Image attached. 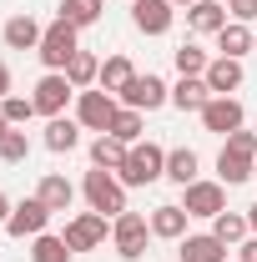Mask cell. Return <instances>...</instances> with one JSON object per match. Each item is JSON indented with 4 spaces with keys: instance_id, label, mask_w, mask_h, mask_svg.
I'll use <instances>...</instances> for the list:
<instances>
[{
    "instance_id": "obj_1",
    "label": "cell",
    "mask_w": 257,
    "mask_h": 262,
    "mask_svg": "<svg viewBox=\"0 0 257 262\" xmlns=\"http://www.w3.org/2000/svg\"><path fill=\"white\" fill-rule=\"evenodd\" d=\"M116 177H121V187H152V182H161V177H166V146L136 141L126 151V166H121Z\"/></svg>"
},
{
    "instance_id": "obj_2",
    "label": "cell",
    "mask_w": 257,
    "mask_h": 262,
    "mask_svg": "<svg viewBox=\"0 0 257 262\" xmlns=\"http://www.w3.org/2000/svg\"><path fill=\"white\" fill-rule=\"evenodd\" d=\"M146 242H152V222L141 217V212H121V217H111V247H116V257L121 262H141L146 257Z\"/></svg>"
},
{
    "instance_id": "obj_3",
    "label": "cell",
    "mask_w": 257,
    "mask_h": 262,
    "mask_svg": "<svg viewBox=\"0 0 257 262\" xmlns=\"http://www.w3.org/2000/svg\"><path fill=\"white\" fill-rule=\"evenodd\" d=\"M81 192H86V202H91V212H101V217H121V212H126V187H121L116 171L91 166L86 182H81Z\"/></svg>"
},
{
    "instance_id": "obj_4",
    "label": "cell",
    "mask_w": 257,
    "mask_h": 262,
    "mask_svg": "<svg viewBox=\"0 0 257 262\" xmlns=\"http://www.w3.org/2000/svg\"><path fill=\"white\" fill-rule=\"evenodd\" d=\"M76 51H81V31H76V26H66V20H51L46 35H40V51H35V56H40L46 71H66Z\"/></svg>"
},
{
    "instance_id": "obj_5",
    "label": "cell",
    "mask_w": 257,
    "mask_h": 262,
    "mask_svg": "<svg viewBox=\"0 0 257 262\" xmlns=\"http://www.w3.org/2000/svg\"><path fill=\"white\" fill-rule=\"evenodd\" d=\"M81 96L71 81H66V71H46L40 81H35V91H31V101H35V116H66V106Z\"/></svg>"
},
{
    "instance_id": "obj_6",
    "label": "cell",
    "mask_w": 257,
    "mask_h": 262,
    "mask_svg": "<svg viewBox=\"0 0 257 262\" xmlns=\"http://www.w3.org/2000/svg\"><path fill=\"white\" fill-rule=\"evenodd\" d=\"M66 247L71 252H96L101 242L111 237V217H101V212H76L71 222H66Z\"/></svg>"
},
{
    "instance_id": "obj_7",
    "label": "cell",
    "mask_w": 257,
    "mask_h": 262,
    "mask_svg": "<svg viewBox=\"0 0 257 262\" xmlns=\"http://www.w3.org/2000/svg\"><path fill=\"white\" fill-rule=\"evenodd\" d=\"M121 111V101L111 96V91H101V86H91V91H81L76 96V121H81V131H106L111 126V116Z\"/></svg>"
},
{
    "instance_id": "obj_8",
    "label": "cell",
    "mask_w": 257,
    "mask_h": 262,
    "mask_svg": "<svg viewBox=\"0 0 257 262\" xmlns=\"http://www.w3.org/2000/svg\"><path fill=\"white\" fill-rule=\"evenodd\" d=\"M46 227H51V207H46L40 196H20V202L10 207V217H5V232H10L15 242H26V237H40Z\"/></svg>"
},
{
    "instance_id": "obj_9",
    "label": "cell",
    "mask_w": 257,
    "mask_h": 262,
    "mask_svg": "<svg viewBox=\"0 0 257 262\" xmlns=\"http://www.w3.org/2000/svg\"><path fill=\"white\" fill-rule=\"evenodd\" d=\"M116 101H121V106H131V111H161V106L172 101V86H166L161 76H152V71H146V76L136 71V81H131Z\"/></svg>"
},
{
    "instance_id": "obj_10",
    "label": "cell",
    "mask_w": 257,
    "mask_h": 262,
    "mask_svg": "<svg viewBox=\"0 0 257 262\" xmlns=\"http://www.w3.org/2000/svg\"><path fill=\"white\" fill-rule=\"evenodd\" d=\"M197 116H202V126L217 131V136H232V131H242V121H247V111H242L237 96H212Z\"/></svg>"
},
{
    "instance_id": "obj_11",
    "label": "cell",
    "mask_w": 257,
    "mask_h": 262,
    "mask_svg": "<svg viewBox=\"0 0 257 262\" xmlns=\"http://www.w3.org/2000/svg\"><path fill=\"white\" fill-rule=\"evenodd\" d=\"M182 207H187L192 217H207V222H212L217 212H227V187H222V182H202V177H197L192 187H182Z\"/></svg>"
},
{
    "instance_id": "obj_12",
    "label": "cell",
    "mask_w": 257,
    "mask_h": 262,
    "mask_svg": "<svg viewBox=\"0 0 257 262\" xmlns=\"http://www.w3.org/2000/svg\"><path fill=\"white\" fill-rule=\"evenodd\" d=\"M177 20V5L172 0H131V26L141 35H166Z\"/></svg>"
},
{
    "instance_id": "obj_13",
    "label": "cell",
    "mask_w": 257,
    "mask_h": 262,
    "mask_svg": "<svg viewBox=\"0 0 257 262\" xmlns=\"http://www.w3.org/2000/svg\"><path fill=\"white\" fill-rule=\"evenodd\" d=\"M257 151H242V146H232V141H222V151H217V182L222 187H242L247 177H257Z\"/></svg>"
},
{
    "instance_id": "obj_14",
    "label": "cell",
    "mask_w": 257,
    "mask_h": 262,
    "mask_svg": "<svg viewBox=\"0 0 257 262\" xmlns=\"http://www.w3.org/2000/svg\"><path fill=\"white\" fill-rule=\"evenodd\" d=\"M146 222H152V237H161V242H182V237H187V222H192V212H187L182 202H161V207L146 212Z\"/></svg>"
},
{
    "instance_id": "obj_15",
    "label": "cell",
    "mask_w": 257,
    "mask_h": 262,
    "mask_svg": "<svg viewBox=\"0 0 257 262\" xmlns=\"http://www.w3.org/2000/svg\"><path fill=\"white\" fill-rule=\"evenodd\" d=\"M207 91L212 96H232V91H242V81H247V71H242V61H232V56H212V66H207Z\"/></svg>"
},
{
    "instance_id": "obj_16",
    "label": "cell",
    "mask_w": 257,
    "mask_h": 262,
    "mask_svg": "<svg viewBox=\"0 0 257 262\" xmlns=\"http://www.w3.org/2000/svg\"><path fill=\"white\" fill-rule=\"evenodd\" d=\"M40 35H46V26H40L35 15H26V10L0 26V40H5L10 51H40Z\"/></svg>"
},
{
    "instance_id": "obj_17",
    "label": "cell",
    "mask_w": 257,
    "mask_h": 262,
    "mask_svg": "<svg viewBox=\"0 0 257 262\" xmlns=\"http://www.w3.org/2000/svg\"><path fill=\"white\" fill-rule=\"evenodd\" d=\"M177 262H227V242H217L212 232H187L177 242Z\"/></svg>"
},
{
    "instance_id": "obj_18",
    "label": "cell",
    "mask_w": 257,
    "mask_h": 262,
    "mask_svg": "<svg viewBox=\"0 0 257 262\" xmlns=\"http://www.w3.org/2000/svg\"><path fill=\"white\" fill-rule=\"evenodd\" d=\"M40 141H46V151L66 157V151H76V146H81V121H76V116H51Z\"/></svg>"
},
{
    "instance_id": "obj_19",
    "label": "cell",
    "mask_w": 257,
    "mask_h": 262,
    "mask_svg": "<svg viewBox=\"0 0 257 262\" xmlns=\"http://www.w3.org/2000/svg\"><path fill=\"white\" fill-rule=\"evenodd\" d=\"M212 40H217V56H232V61H242V56H252V51H257V35L247 31L242 20H227Z\"/></svg>"
},
{
    "instance_id": "obj_20",
    "label": "cell",
    "mask_w": 257,
    "mask_h": 262,
    "mask_svg": "<svg viewBox=\"0 0 257 262\" xmlns=\"http://www.w3.org/2000/svg\"><path fill=\"white\" fill-rule=\"evenodd\" d=\"M227 20H232V15H227L222 0H197L192 10H187V31H197V35H217Z\"/></svg>"
},
{
    "instance_id": "obj_21",
    "label": "cell",
    "mask_w": 257,
    "mask_h": 262,
    "mask_svg": "<svg viewBox=\"0 0 257 262\" xmlns=\"http://www.w3.org/2000/svg\"><path fill=\"white\" fill-rule=\"evenodd\" d=\"M35 196H40V202L51 207V217H56V212H71V202H76V187L66 182L61 171H46V177L35 182Z\"/></svg>"
},
{
    "instance_id": "obj_22",
    "label": "cell",
    "mask_w": 257,
    "mask_h": 262,
    "mask_svg": "<svg viewBox=\"0 0 257 262\" xmlns=\"http://www.w3.org/2000/svg\"><path fill=\"white\" fill-rule=\"evenodd\" d=\"M131 81H136V66H131V56H121V51H116V56H106V61H101V81H96L101 91L121 96Z\"/></svg>"
},
{
    "instance_id": "obj_23",
    "label": "cell",
    "mask_w": 257,
    "mask_h": 262,
    "mask_svg": "<svg viewBox=\"0 0 257 262\" xmlns=\"http://www.w3.org/2000/svg\"><path fill=\"white\" fill-rule=\"evenodd\" d=\"M197 166H202V157H197L192 146H172V151H166V182L192 187V182H197Z\"/></svg>"
},
{
    "instance_id": "obj_24",
    "label": "cell",
    "mask_w": 257,
    "mask_h": 262,
    "mask_svg": "<svg viewBox=\"0 0 257 262\" xmlns=\"http://www.w3.org/2000/svg\"><path fill=\"white\" fill-rule=\"evenodd\" d=\"M126 141H116V136H106V131H101L96 141H91V166H101V171H121V166H126Z\"/></svg>"
},
{
    "instance_id": "obj_25",
    "label": "cell",
    "mask_w": 257,
    "mask_h": 262,
    "mask_svg": "<svg viewBox=\"0 0 257 262\" xmlns=\"http://www.w3.org/2000/svg\"><path fill=\"white\" fill-rule=\"evenodd\" d=\"M207 101H212V91H207L202 76H182V81L172 86V106H177V111H202Z\"/></svg>"
},
{
    "instance_id": "obj_26",
    "label": "cell",
    "mask_w": 257,
    "mask_h": 262,
    "mask_svg": "<svg viewBox=\"0 0 257 262\" xmlns=\"http://www.w3.org/2000/svg\"><path fill=\"white\" fill-rule=\"evenodd\" d=\"M106 136H116V141H126V146H136V141L146 136V111H131V106H121V111L111 116V126H106Z\"/></svg>"
},
{
    "instance_id": "obj_27",
    "label": "cell",
    "mask_w": 257,
    "mask_h": 262,
    "mask_svg": "<svg viewBox=\"0 0 257 262\" xmlns=\"http://www.w3.org/2000/svg\"><path fill=\"white\" fill-rule=\"evenodd\" d=\"M101 10H106V0H61L56 20L76 26V31H86V26H96V20H101Z\"/></svg>"
},
{
    "instance_id": "obj_28",
    "label": "cell",
    "mask_w": 257,
    "mask_h": 262,
    "mask_svg": "<svg viewBox=\"0 0 257 262\" xmlns=\"http://www.w3.org/2000/svg\"><path fill=\"white\" fill-rule=\"evenodd\" d=\"M66 81H71L76 91H91V86L101 81V61L91 56V51H76V56H71V66H66Z\"/></svg>"
},
{
    "instance_id": "obj_29",
    "label": "cell",
    "mask_w": 257,
    "mask_h": 262,
    "mask_svg": "<svg viewBox=\"0 0 257 262\" xmlns=\"http://www.w3.org/2000/svg\"><path fill=\"white\" fill-rule=\"evenodd\" d=\"M247 212H217L212 217V237L217 242H227V247H237V242H247Z\"/></svg>"
},
{
    "instance_id": "obj_30",
    "label": "cell",
    "mask_w": 257,
    "mask_h": 262,
    "mask_svg": "<svg viewBox=\"0 0 257 262\" xmlns=\"http://www.w3.org/2000/svg\"><path fill=\"white\" fill-rule=\"evenodd\" d=\"M76 252L66 247V237H56V232H40V237H31V262H71Z\"/></svg>"
},
{
    "instance_id": "obj_31",
    "label": "cell",
    "mask_w": 257,
    "mask_h": 262,
    "mask_svg": "<svg viewBox=\"0 0 257 262\" xmlns=\"http://www.w3.org/2000/svg\"><path fill=\"white\" fill-rule=\"evenodd\" d=\"M172 61H177V71L182 76H207V66H212V56L197 46V40H182L177 51H172Z\"/></svg>"
},
{
    "instance_id": "obj_32",
    "label": "cell",
    "mask_w": 257,
    "mask_h": 262,
    "mask_svg": "<svg viewBox=\"0 0 257 262\" xmlns=\"http://www.w3.org/2000/svg\"><path fill=\"white\" fill-rule=\"evenodd\" d=\"M26 157H31V136H26V131L20 126H10L5 131V136H0V162H26Z\"/></svg>"
},
{
    "instance_id": "obj_33",
    "label": "cell",
    "mask_w": 257,
    "mask_h": 262,
    "mask_svg": "<svg viewBox=\"0 0 257 262\" xmlns=\"http://www.w3.org/2000/svg\"><path fill=\"white\" fill-rule=\"evenodd\" d=\"M0 116H5L10 126H26V121L35 116V101L31 96H5V101H0Z\"/></svg>"
},
{
    "instance_id": "obj_34",
    "label": "cell",
    "mask_w": 257,
    "mask_h": 262,
    "mask_svg": "<svg viewBox=\"0 0 257 262\" xmlns=\"http://www.w3.org/2000/svg\"><path fill=\"white\" fill-rule=\"evenodd\" d=\"M227 15L242 20V26H252L257 20V0H227Z\"/></svg>"
},
{
    "instance_id": "obj_35",
    "label": "cell",
    "mask_w": 257,
    "mask_h": 262,
    "mask_svg": "<svg viewBox=\"0 0 257 262\" xmlns=\"http://www.w3.org/2000/svg\"><path fill=\"white\" fill-rule=\"evenodd\" d=\"M237 262H257V237H247V242H237Z\"/></svg>"
},
{
    "instance_id": "obj_36",
    "label": "cell",
    "mask_w": 257,
    "mask_h": 262,
    "mask_svg": "<svg viewBox=\"0 0 257 262\" xmlns=\"http://www.w3.org/2000/svg\"><path fill=\"white\" fill-rule=\"evenodd\" d=\"M5 96H10V66L0 61V101H5Z\"/></svg>"
},
{
    "instance_id": "obj_37",
    "label": "cell",
    "mask_w": 257,
    "mask_h": 262,
    "mask_svg": "<svg viewBox=\"0 0 257 262\" xmlns=\"http://www.w3.org/2000/svg\"><path fill=\"white\" fill-rule=\"evenodd\" d=\"M10 207H15V202H10V196L0 192V227H5V217H10Z\"/></svg>"
},
{
    "instance_id": "obj_38",
    "label": "cell",
    "mask_w": 257,
    "mask_h": 262,
    "mask_svg": "<svg viewBox=\"0 0 257 262\" xmlns=\"http://www.w3.org/2000/svg\"><path fill=\"white\" fill-rule=\"evenodd\" d=\"M247 227H252V237H257V202L247 207Z\"/></svg>"
},
{
    "instance_id": "obj_39",
    "label": "cell",
    "mask_w": 257,
    "mask_h": 262,
    "mask_svg": "<svg viewBox=\"0 0 257 262\" xmlns=\"http://www.w3.org/2000/svg\"><path fill=\"white\" fill-rule=\"evenodd\" d=\"M172 5H177V10H192V5H197V0H172Z\"/></svg>"
},
{
    "instance_id": "obj_40",
    "label": "cell",
    "mask_w": 257,
    "mask_h": 262,
    "mask_svg": "<svg viewBox=\"0 0 257 262\" xmlns=\"http://www.w3.org/2000/svg\"><path fill=\"white\" fill-rule=\"evenodd\" d=\"M5 131H10V121H5V116H0V136H5Z\"/></svg>"
},
{
    "instance_id": "obj_41",
    "label": "cell",
    "mask_w": 257,
    "mask_h": 262,
    "mask_svg": "<svg viewBox=\"0 0 257 262\" xmlns=\"http://www.w3.org/2000/svg\"><path fill=\"white\" fill-rule=\"evenodd\" d=\"M252 166H257V162H252Z\"/></svg>"
}]
</instances>
